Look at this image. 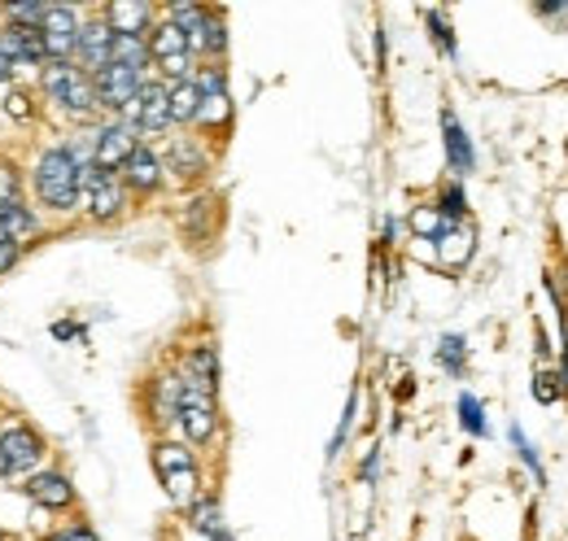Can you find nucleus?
<instances>
[{"label":"nucleus","mask_w":568,"mask_h":541,"mask_svg":"<svg viewBox=\"0 0 568 541\" xmlns=\"http://www.w3.org/2000/svg\"><path fill=\"white\" fill-rule=\"evenodd\" d=\"M49 13V0H18V4H0V22H13V27H36L44 22Z\"/></svg>","instance_id":"obj_34"},{"label":"nucleus","mask_w":568,"mask_h":541,"mask_svg":"<svg viewBox=\"0 0 568 541\" xmlns=\"http://www.w3.org/2000/svg\"><path fill=\"white\" fill-rule=\"evenodd\" d=\"M184 516H189V524H193L206 541H236L232 538V529H227V520H223V507H219L214 493H202Z\"/></svg>","instance_id":"obj_23"},{"label":"nucleus","mask_w":568,"mask_h":541,"mask_svg":"<svg viewBox=\"0 0 568 541\" xmlns=\"http://www.w3.org/2000/svg\"><path fill=\"white\" fill-rule=\"evenodd\" d=\"M403 232H407V223H403V218H394V214H385V223H381L385 245H403Z\"/></svg>","instance_id":"obj_41"},{"label":"nucleus","mask_w":568,"mask_h":541,"mask_svg":"<svg viewBox=\"0 0 568 541\" xmlns=\"http://www.w3.org/2000/svg\"><path fill=\"white\" fill-rule=\"evenodd\" d=\"M144 79H149V74H141V70H128V67H105L101 74H92L101 119H123V114H128V105L141 96Z\"/></svg>","instance_id":"obj_14"},{"label":"nucleus","mask_w":568,"mask_h":541,"mask_svg":"<svg viewBox=\"0 0 568 541\" xmlns=\"http://www.w3.org/2000/svg\"><path fill=\"white\" fill-rule=\"evenodd\" d=\"M40 110H44V105H40L36 88H9V96H4V114H9V119H18V123H31Z\"/></svg>","instance_id":"obj_36"},{"label":"nucleus","mask_w":568,"mask_h":541,"mask_svg":"<svg viewBox=\"0 0 568 541\" xmlns=\"http://www.w3.org/2000/svg\"><path fill=\"white\" fill-rule=\"evenodd\" d=\"M0 53L13 70H40L49 67L44 58V44H40V31L36 27H13V22H0Z\"/></svg>","instance_id":"obj_17"},{"label":"nucleus","mask_w":568,"mask_h":541,"mask_svg":"<svg viewBox=\"0 0 568 541\" xmlns=\"http://www.w3.org/2000/svg\"><path fill=\"white\" fill-rule=\"evenodd\" d=\"M128 205H132V197H128V188H123L119 175L92 171V180L79 193V218L92 223V227H110V223H119L128 214Z\"/></svg>","instance_id":"obj_10"},{"label":"nucleus","mask_w":568,"mask_h":541,"mask_svg":"<svg viewBox=\"0 0 568 541\" xmlns=\"http://www.w3.org/2000/svg\"><path fill=\"white\" fill-rule=\"evenodd\" d=\"M22 254H27L22 245H9V241H0V275H9V270L18 267V263H22Z\"/></svg>","instance_id":"obj_40"},{"label":"nucleus","mask_w":568,"mask_h":541,"mask_svg":"<svg viewBox=\"0 0 568 541\" xmlns=\"http://www.w3.org/2000/svg\"><path fill=\"white\" fill-rule=\"evenodd\" d=\"M180 371H184L193 385H202V389L219 394V380H223V367H219V345H214V340H197V345L184 354Z\"/></svg>","instance_id":"obj_21"},{"label":"nucleus","mask_w":568,"mask_h":541,"mask_svg":"<svg viewBox=\"0 0 568 541\" xmlns=\"http://www.w3.org/2000/svg\"><path fill=\"white\" fill-rule=\"evenodd\" d=\"M175 371H180V367H175ZM219 428H223L219 394L193 385V380L180 371V406H175V432H180V441H184L189 450H206V446H214Z\"/></svg>","instance_id":"obj_6"},{"label":"nucleus","mask_w":568,"mask_h":541,"mask_svg":"<svg viewBox=\"0 0 568 541\" xmlns=\"http://www.w3.org/2000/svg\"><path fill=\"white\" fill-rule=\"evenodd\" d=\"M166 92H171V127H175V132H193L197 110H202V92H197V83L184 79V83H171Z\"/></svg>","instance_id":"obj_24"},{"label":"nucleus","mask_w":568,"mask_h":541,"mask_svg":"<svg viewBox=\"0 0 568 541\" xmlns=\"http://www.w3.org/2000/svg\"><path fill=\"white\" fill-rule=\"evenodd\" d=\"M358 402H363V394L351 389L346 410H342V419H337V432H333V441H328V463H333V459H342V455H346V446H351V432H355V423H358Z\"/></svg>","instance_id":"obj_32"},{"label":"nucleus","mask_w":568,"mask_h":541,"mask_svg":"<svg viewBox=\"0 0 568 541\" xmlns=\"http://www.w3.org/2000/svg\"><path fill=\"white\" fill-rule=\"evenodd\" d=\"M162 166H166V180L180 184V188H197L206 184L214 171V149L193 132H171L162 140Z\"/></svg>","instance_id":"obj_8"},{"label":"nucleus","mask_w":568,"mask_h":541,"mask_svg":"<svg viewBox=\"0 0 568 541\" xmlns=\"http://www.w3.org/2000/svg\"><path fill=\"white\" fill-rule=\"evenodd\" d=\"M433 358H437V367H442L450 380H464V376H468V337H464V333H442Z\"/></svg>","instance_id":"obj_26"},{"label":"nucleus","mask_w":568,"mask_h":541,"mask_svg":"<svg viewBox=\"0 0 568 541\" xmlns=\"http://www.w3.org/2000/svg\"><path fill=\"white\" fill-rule=\"evenodd\" d=\"M534 13L542 18V22H551V27H568V0H542V4H534Z\"/></svg>","instance_id":"obj_38"},{"label":"nucleus","mask_w":568,"mask_h":541,"mask_svg":"<svg viewBox=\"0 0 568 541\" xmlns=\"http://www.w3.org/2000/svg\"><path fill=\"white\" fill-rule=\"evenodd\" d=\"M27 197V166L9 153H0V210Z\"/></svg>","instance_id":"obj_30"},{"label":"nucleus","mask_w":568,"mask_h":541,"mask_svg":"<svg viewBox=\"0 0 568 541\" xmlns=\"http://www.w3.org/2000/svg\"><path fill=\"white\" fill-rule=\"evenodd\" d=\"M197 92H202V110H197V123L193 135H202L211 149H219L227 132H232V119H236V101H232V88H227V67H211L202 62L193 74Z\"/></svg>","instance_id":"obj_5"},{"label":"nucleus","mask_w":568,"mask_h":541,"mask_svg":"<svg viewBox=\"0 0 568 541\" xmlns=\"http://www.w3.org/2000/svg\"><path fill=\"white\" fill-rule=\"evenodd\" d=\"M144 44H149L153 79H162L166 88H171V83H184V79H193V74H197V58L189 53L184 31H180L171 18H162V9H158V22L149 27Z\"/></svg>","instance_id":"obj_7"},{"label":"nucleus","mask_w":568,"mask_h":541,"mask_svg":"<svg viewBox=\"0 0 568 541\" xmlns=\"http://www.w3.org/2000/svg\"><path fill=\"white\" fill-rule=\"evenodd\" d=\"M40 541H101L97 538V529L88 524V520H71V524H58V529H49Z\"/></svg>","instance_id":"obj_37"},{"label":"nucleus","mask_w":568,"mask_h":541,"mask_svg":"<svg viewBox=\"0 0 568 541\" xmlns=\"http://www.w3.org/2000/svg\"><path fill=\"white\" fill-rule=\"evenodd\" d=\"M425 27L433 49L446 58V62H459V40H455V27H450V13L446 9H425Z\"/></svg>","instance_id":"obj_28"},{"label":"nucleus","mask_w":568,"mask_h":541,"mask_svg":"<svg viewBox=\"0 0 568 541\" xmlns=\"http://www.w3.org/2000/svg\"><path fill=\"white\" fill-rule=\"evenodd\" d=\"M376 476H381V446H372V450L363 455V463H358V480H363V484H376Z\"/></svg>","instance_id":"obj_39"},{"label":"nucleus","mask_w":568,"mask_h":541,"mask_svg":"<svg viewBox=\"0 0 568 541\" xmlns=\"http://www.w3.org/2000/svg\"><path fill=\"white\" fill-rule=\"evenodd\" d=\"M455 415H459V428L473 437V441H486L490 437V415H486V402L477 398V394H459V402H455Z\"/></svg>","instance_id":"obj_27"},{"label":"nucleus","mask_w":568,"mask_h":541,"mask_svg":"<svg viewBox=\"0 0 568 541\" xmlns=\"http://www.w3.org/2000/svg\"><path fill=\"white\" fill-rule=\"evenodd\" d=\"M88 140H92V166L105 171V175H119L123 162H128V157L136 153V144H141V135L132 132L128 119H101V123H92V127H88Z\"/></svg>","instance_id":"obj_11"},{"label":"nucleus","mask_w":568,"mask_h":541,"mask_svg":"<svg viewBox=\"0 0 568 541\" xmlns=\"http://www.w3.org/2000/svg\"><path fill=\"white\" fill-rule=\"evenodd\" d=\"M79 27H83V9L79 4H53L40 22V44L49 62H74V44H79Z\"/></svg>","instance_id":"obj_13"},{"label":"nucleus","mask_w":568,"mask_h":541,"mask_svg":"<svg viewBox=\"0 0 568 541\" xmlns=\"http://www.w3.org/2000/svg\"><path fill=\"white\" fill-rule=\"evenodd\" d=\"M40 468H49L44 432L22 415H0V480H27Z\"/></svg>","instance_id":"obj_4"},{"label":"nucleus","mask_w":568,"mask_h":541,"mask_svg":"<svg viewBox=\"0 0 568 541\" xmlns=\"http://www.w3.org/2000/svg\"><path fill=\"white\" fill-rule=\"evenodd\" d=\"M110 67H128V70H141V74H153L144 35H114V62H110Z\"/></svg>","instance_id":"obj_29"},{"label":"nucleus","mask_w":568,"mask_h":541,"mask_svg":"<svg viewBox=\"0 0 568 541\" xmlns=\"http://www.w3.org/2000/svg\"><path fill=\"white\" fill-rule=\"evenodd\" d=\"M18 489L40 516H71L79 507V489H74V480L62 468H40V472L27 476Z\"/></svg>","instance_id":"obj_12"},{"label":"nucleus","mask_w":568,"mask_h":541,"mask_svg":"<svg viewBox=\"0 0 568 541\" xmlns=\"http://www.w3.org/2000/svg\"><path fill=\"white\" fill-rule=\"evenodd\" d=\"M568 394V367L560 371H538L534 376V402L538 406H556Z\"/></svg>","instance_id":"obj_35"},{"label":"nucleus","mask_w":568,"mask_h":541,"mask_svg":"<svg viewBox=\"0 0 568 541\" xmlns=\"http://www.w3.org/2000/svg\"><path fill=\"white\" fill-rule=\"evenodd\" d=\"M119 180H123V188H128V197H158L171 180H166V166H162V153L153 149V144H136V153L123 162V171H119Z\"/></svg>","instance_id":"obj_16"},{"label":"nucleus","mask_w":568,"mask_h":541,"mask_svg":"<svg viewBox=\"0 0 568 541\" xmlns=\"http://www.w3.org/2000/svg\"><path fill=\"white\" fill-rule=\"evenodd\" d=\"M433 254H437V263L446 270L468 267L473 254H477V232H473V223H455V227L433 245Z\"/></svg>","instance_id":"obj_22"},{"label":"nucleus","mask_w":568,"mask_h":541,"mask_svg":"<svg viewBox=\"0 0 568 541\" xmlns=\"http://www.w3.org/2000/svg\"><path fill=\"white\" fill-rule=\"evenodd\" d=\"M450 227H455V223H450V218H446L433 202H420L412 214H407V232H412L416 241H425V245H437Z\"/></svg>","instance_id":"obj_25"},{"label":"nucleus","mask_w":568,"mask_h":541,"mask_svg":"<svg viewBox=\"0 0 568 541\" xmlns=\"http://www.w3.org/2000/svg\"><path fill=\"white\" fill-rule=\"evenodd\" d=\"M97 9L114 35H149V27L158 22V4H149V0H105Z\"/></svg>","instance_id":"obj_19"},{"label":"nucleus","mask_w":568,"mask_h":541,"mask_svg":"<svg viewBox=\"0 0 568 541\" xmlns=\"http://www.w3.org/2000/svg\"><path fill=\"white\" fill-rule=\"evenodd\" d=\"M110 62H114V31L101 18V9H88L79 27V44H74V67L83 74H101Z\"/></svg>","instance_id":"obj_15"},{"label":"nucleus","mask_w":568,"mask_h":541,"mask_svg":"<svg viewBox=\"0 0 568 541\" xmlns=\"http://www.w3.org/2000/svg\"><path fill=\"white\" fill-rule=\"evenodd\" d=\"M153 472L162 480L171 507H180V511H189V507L206 493L202 459H197V450H189L180 437H158V441H153Z\"/></svg>","instance_id":"obj_3"},{"label":"nucleus","mask_w":568,"mask_h":541,"mask_svg":"<svg viewBox=\"0 0 568 541\" xmlns=\"http://www.w3.org/2000/svg\"><path fill=\"white\" fill-rule=\"evenodd\" d=\"M0 541H4V533H0Z\"/></svg>","instance_id":"obj_44"},{"label":"nucleus","mask_w":568,"mask_h":541,"mask_svg":"<svg viewBox=\"0 0 568 541\" xmlns=\"http://www.w3.org/2000/svg\"><path fill=\"white\" fill-rule=\"evenodd\" d=\"M40 232H44V214L27 202V197L0 210V241H9V245H22V249H27Z\"/></svg>","instance_id":"obj_20"},{"label":"nucleus","mask_w":568,"mask_h":541,"mask_svg":"<svg viewBox=\"0 0 568 541\" xmlns=\"http://www.w3.org/2000/svg\"><path fill=\"white\" fill-rule=\"evenodd\" d=\"M36 96L44 110L62 114L71 123V132H83L92 123H101V105H97V88L92 74L74 67V62H49L36 74Z\"/></svg>","instance_id":"obj_2"},{"label":"nucleus","mask_w":568,"mask_h":541,"mask_svg":"<svg viewBox=\"0 0 568 541\" xmlns=\"http://www.w3.org/2000/svg\"><path fill=\"white\" fill-rule=\"evenodd\" d=\"M92 171L74 166V157L67 153L62 140L40 144V153L27 162V202L44 214V223L49 218H74L79 214V193L92 180Z\"/></svg>","instance_id":"obj_1"},{"label":"nucleus","mask_w":568,"mask_h":541,"mask_svg":"<svg viewBox=\"0 0 568 541\" xmlns=\"http://www.w3.org/2000/svg\"><path fill=\"white\" fill-rule=\"evenodd\" d=\"M13 79H18V70L4 62V53H0V88H13Z\"/></svg>","instance_id":"obj_43"},{"label":"nucleus","mask_w":568,"mask_h":541,"mask_svg":"<svg viewBox=\"0 0 568 541\" xmlns=\"http://www.w3.org/2000/svg\"><path fill=\"white\" fill-rule=\"evenodd\" d=\"M53 337L79 340V337H88V328H83V324H74V319H58V324H53Z\"/></svg>","instance_id":"obj_42"},{"label":"nucleus","mask_w":568,"mask_h":541,"mask_svg":"<svg viewBox=\"0 0 568 541\" xmlns=\"http://www.w3.org/2000/svg\"><path fill=\"white\" fill-rule=\"evenodd\" d=\"M437 210L450 218V223H468V193H464V180H446L437 188Z\"/></svg>","instance_id":"obj_33"},{"label":"nucleus","mask_w":568,"mask_h":541,"mask_svg":"<svg viewBox=\"0 0 568 541\" xmlns=\"http://www.w3.org/2000/svg\"><path fill=\"white\" fill-rule=\"evenodd\" d=\"M507 441H511V450H516V459H520V463L529 468V476H534V480H538V484L547 489V468H542V459H538V446L529 441V432H525V428H520L516 419L507 423Z\"/></svg>","instance_id":"obj_31"},{"label":"nucleus","mask_w":568,"mask_h":541,"mask_svg":"<svg viewBox=\"0 0 568 541\" xmlns=\"http://www.w3.org/2000/svg\"><path fill=\"white\" fill-rule=\"evenodd\" d=\"M442 149H446V166L455 180H468L477 171V144L455 119V110H442Z\"/></svg>","instance_id":"obj_18"},{"label":"nucleus","mask_w":568,"mask_h":541,"mask_svg":"<svg viewBox=\"0 0 568 541\" xmlns=\"http://www.w3.org/2000/svg\"><path fill=\"white\" fill-rule=\"evenodd\" d=\"M123 119L132 123V132L141 135V144H153V149H158L166 135L175 132V127H171V92H166V83L149 74L141 88V96L128 105Z\"/></svg>","instance_id":"obj_9"}]
</instances>
